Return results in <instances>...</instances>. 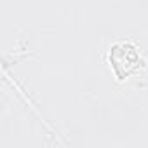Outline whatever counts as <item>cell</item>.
<instances>
[{
	"instance_id": "1",
	"label": "cell",
	"mask_w": 148,
	"mask_h": 148,
	"mask_svg": "<svg viewBox=\"0 0 148 148\" xmlns=\"http://www.w3.org/2000/svg\"><path fill=\"white\" fill-rule=\"evenodd\" d=\"M110 63L113 66V71L120 79L129 77L141 68V58L134 47L129 44H119L110 52Z\"/></svg>"
}]
</instances>
